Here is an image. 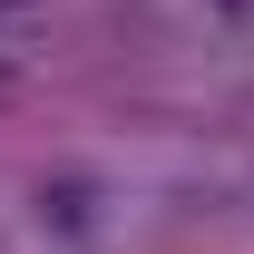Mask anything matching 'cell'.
I'll return each mask as SVG.
<instances>
[{
  "label": "cell",
  "mask_w": 254,
  "mask_h": 254,
  "mask_svg": "<svg viewBox=\"0 0 254 254\" xmlns=\"http://www.w3.org/2000/svg\"><path fill=\"white\" fill-rule=\"evenodd\" d=\"M215 10H225V20H235V30H254V0H215Z\"/></svg>",
  "instance_id": "obj_1"
}]
</instances>
